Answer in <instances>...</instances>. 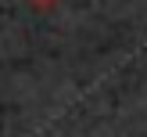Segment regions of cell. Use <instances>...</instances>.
<instances>
[{
	"label": "cell",
	"instance_id": "cell-1",
	"mask_svg": "<svg viewBox=\"0 0 147 137\" xmlns=\"http://www.w3.org/2000/svg\"><path fill=\"white\" fill-rule=\"evenodd\" d=\"M61 4V0H29V7H36V11H47V7Z\"/></svg>",
	"mask_w": 147,
	"mask_h": 137
}]
</instances>
